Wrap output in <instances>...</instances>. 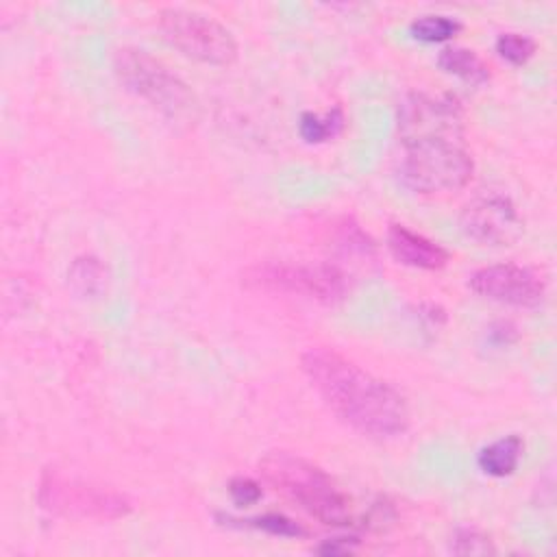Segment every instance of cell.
Segmentation results:
<instances>
[{"mask_svg": "<svg viewBox=\"0 0 557 557\" xmlns=\"http://www.w3.org/2000/svg\"><path fill=\"white\" fill-rule=\"evenodd\" d=\"M300 368L326 407L361 435L387 440L407 431L411 416L405 396L342 352L309 348Z\"/></svg>", "mask_w": 557, "mask_h": 557, "instance_id": "obj_1", "label": "cell"}, {"mask_svg": "<svg viewBox=\"0 0 557 557\" xmlns=\"http://www.w3.org/2000/svg\"><path fill=\"white\" fill-rule=\"evenodd\" d=\"M263 476L300 509L329 527L352 524V505L346 492L315 463L287 450H270L259 463Z\"/></svg>", "mask_w": 557, "mask_h": 557, "instance_id": "obj_2", "label": "cell"}, {"mask_svg": "<svg viewBox=\"0 0 557 557\" xmlns=\"http://www.w3.org/2000/svg\"><path fill=\"white\" fill-rule=\"evenodd\" d=\"M120 83L135 96L150 102L174 124L191 126L198 120V100L165 63L137 48H120L113 57Z\"/></svg>", "mask_w": 557, "mask_h": 557, "instance_id": "obj_3", "label": "cell"}, {"mask_svg": "<svg viewBox=\"0 0 557 557\" xmlns=\"http://www.w3.org/2000/svg\"><path fill=\"white\" fill-rule=\"evenodd\" d=\"M37 500L48 513L78 520H117L133 507L122 492L67 476L57 468L44 470Z\"/></svg>", "mask_w": 557, "mask_h": 557, "instance_id": "obj_4", "label": "cell"}, {"mask_svg": "<svg viewBox=\"0 0 557 557\" xmlns=\"http://www.w3.org/2000/svg\"><path fill=\"white\" fill-rule=\"evenodd\" d=\"M244 285L259 292L292 294L324 305L344 298L348 283L339 268L329 263H287L263 261L244 272Z\"/></svg>", "mask_w": 557, "mask_h": 557, "instance_id": "obj_5", "label": "cell"}, {"mask_svg": "<svg viewBox=\"0 0 557 557\" xmlns=\"http://www.w3.org/2000/svg\"><path fill=\"white\" fill-rule=\"evenodd\" d=\"M472 157L461 141H426L407 146L400 181L418 194H446L472 178Z\"/></svg>", "mask_w": 557, "mask_h": 557, "instance_id": "obj_6", "label": "cell"}, {"mask_svg": "<svg viewBox=\"0 0 557 557\" xmlns=\"http://www.w3.org/2000/svg\"><path fill=\"white\" fill-rule=\"evenodd\" d=\"M159 28L176 50L200 63L224 67L237 59L233 33L209 15L187 9H163L159 11Z\"/></svg>", "mask_w": 557, "mask_h": 557, "instance_id": "obj_7", "label": "cell"}, {"mask_svg": "<svg viewBox=\"0 0 557 557\" xmlns=\"http://www.w3.org/2000/svg\"><path fill=\"white\" fill-rule=\"evenodd\" d=\"M398 135L407 146L426 141H461L463 115L450 96L409 94L398 104Z\"/></svg>", "mask_w": 557, "mask_h": 557, "instance_id": "obj_8", "label": "cell"}, {"mask_svg": "<svg viewBox=\"0 0 557 557\" xmlns=\"http://www.w3.org/2000/svg\"><path fill=\"white\" fill-rule=\"evenodd\" d=\"M461 228L483 246H509L522 235L524 222L511 198L487 191L463 207Z\"/></svg>", "mask_w": 557, "mask_h": 557, "instance_id": "obj_9", "label": "cell"}, {"mask_svg": "<svg viewBox=\"0 0 557 557\" xmlns=\"http://www.w3.org/2000/svg\"><path fill=\"white\" fill-rule=\"evenodd\" d=\"M468 285L483 298L513 307H537L544 298V281L540 274L513 263L481 268L470 276Z\"/></svg>", "mask_w": 557, "mask_h": 557, "instance_id": "obj_10", "label": "cell"}, {"mask_svg": "<svg viewBox=\"0 0 557 557\" xmlns=\"http://www.w3.org/2000/svg\"><path fill=\"white\" fill-rule=\"evenodd\" d=\"M387 248L398 263L420 268V270H440L448 263V252L431 242L429 237L413 233L403 224H392L387 231Z\"/></svg>", "mask_w": 557, "mask_h": 557, "instance_id": "obj_11", "label": "cell"}, {"mask_svg": "<svg viewBox=\"0 0 557 557\" xmlns=\"http://www.w3.org/2000/svg\"><path fill=\"white\" fill-rule=\"evenodd\" d=\"M524 453V442L520 435L511 433L505 435L487 446H483L476 455V463L481 468V472H485L487 476H509L516 472L520 459Z\"/></svg>", "mask_w": 557, "mask_h": 557, "instance_id": "obj_12", "label": "cell"}, {"mask_svg": "<svg viewBox=\"0 0 557 557\" xmlns=\"http://www.w3.org/2000/svg\"><path fill=\"white\" fill-rule=\"evenodd\" d=\"M437 65L470 85H483L490 81V70L483 63V59L461 46H448L437 54Z\"/></svg>", "mask_w": 557, "mask_h": 557, "instance_id": "obj_13", "label": "cell"}, {"mask_svg": "<svg viewBox=\"0 0 557 557\" xmlns=\"http://www.w3.org/2000/svg\"><path fill=\"white\" fill-rule=\"evenodd\" d=\"M107 268L100 259L87 255L74 259L67 272V281L72 289L83 298H96L107 289Z\"/></svg>", "mask_w": 557, "mask_h": 557, "instance_id": "obj_14", "label": "cell"}, {"mask_svg": "<svg viewBox=\"0 0 557 557\" xmlns=\"http://www.w3.org/2000/svg\"><path fill=\"white\" fill-rule=\"evenodd\" d=\"M461 24L450 15H420L409 24V33L424 44H442L453 39Z\"/></svg>", "mask_w": 557, "mask_h": 557, "instance_id": "obj_15", "label": "cell"}, {"mask_svg": "<svg viewBox=\"0 0 557 557\" xmlns=\"http://www.w3.org/2000/svg\"><path fill=\"white\" fill-rule=\"evenodd\" d=\"M344 124V115L339 109L329 111L326 115H318V113H302L300 122H298V133L305 141L309 144H320L326 141L331 137H335L339 133Z\"/></svg>", "mask_w": 557, "mask_h": 557, "instance_id": "obj_16", "label": "cell"}, {"mask_svg": "<svg viewBox=\"0 0 557 557\" xmlns=\"http://www.w3.org/2000/svg\"><path fill=\"white\" fill-rule=\"evenodd\" d=\"M535 41L529 35L520 33H503L496 39V52L513 65L527 63L535 54Z\"/></svg>", "mask_w": 557, "mask_h": 557, "instance_id": "obj_17", "label": "cell"}, {"mask_svg": "<svg viewBox=\"0 0 557 557\" xmlns=\"http://www.w3.org/2000/svg\"><path fill=\"white\" fill-rule=\"evenodd\" d=\"M450 550L455 555H494L496 553L490 535L470 527L455 531L450 540Z\"/></svg>", "mask_w": 557, "mask_h": 557, "instance_id": "obj_18", "label": "cell"}, {"mask_svg": "<svg viewBox=\"0 0 557 557\" xmlns=\"http://www.w3.org/2000/svg\"><path fill=\"white\" fill-rule=\"evenodd\" d=\"M248 527H255V529H261V531H268L272 535H283V537H298V535H305V529L300 524H296L294 520L281 516V513H263V516H257V518H248L244 520Z\"/></svg>", "mask_w": 557, "mask_h": 557, "instance_id": "obj_19", "label": "cell"}, {"mask_svg": "<svg viewBox=\"0 0 557 557\" xmlns=\"http://www.w3.org/2000/svg\"><path fill=\"white\" fill-rule=\"evenodd\" d=\"M228 494L237 505H255L261 498V487L257 481L248 479V476H235L228 483Z\"/></svg>", "mask_w": 557, "mask_h": 557, "instance_id": "obj_20", "label": "cell"}]
</instances>
